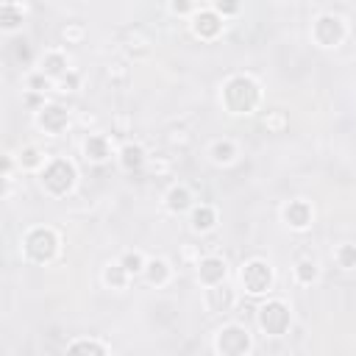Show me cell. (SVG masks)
I'll use <instances>...</instances> for the list:
<instances>
[{"mask_svg": "<svg viewBox=\"0 0 356 356\" xmlns=\"http://www.w3.org/2000/svg\"><path fill=\"white\" fill-rule=\"evenodd\" d=\"M117 161H120L122 170L134 172V170H142V167L147 164V153H145V147H142L139 142H125V145L117 150Z\"/></svg>", "mask_w": 356, "mask_h": 356, "instance_id": "obj_16", "label": "cell"}, {"mask_svg": "<svg viewBox=\"0 0 356 356\" xmlns=\"http://www.w3.org/2000/svg\"><path fill=\"white\" fill-rule=\"evenodd\" d=\"M281 220H284L292 231H306V228L312 225V220H314V209H312L309 200L295 197V200H289V203L281 206Z\"/></svg>", "mask_w": 356, "mask_h": 356, "instance_id": "obj_10", "label": "cell"}, {"mask_svg": "<svg viewBox=\"0 0 356 356\" xmlns=\"http://www.w3.org/2000/svg\"><path fill=\"white\" fill-rule=\"evenodd\" d=\"M167 8H170V14H175V17H192V14H195V3H192V0H170Z\"/></svg>", "mask_w": 356, "mask_h": 356, "instance_id": "obj_29", "label": "cell"}, {"mask_svg": "<svg viewBox=\"0 0 356 356\" xmlns=\"http://www.w3.org/2000/svg\"><path fill=\"white\" fill-rule=\"evenodd\" d=\"M78 181V167L75 161L64 159V156H53L47 159V164L39 170V186L50 195V197H64L72 192Z\"/></svg>", "mask_w": 356, "mask_h": 356, "instance_id": "obj_2", "label": "cell"}, {"mask_svg": "<svg viewBox=\"0 0 356 356\" xmlns=\"http://www.w3.org/2000/svg\"><path fill=\"white\" fill-rule=\"evenodd\" d=\"M17 161H19V170H28V172H39L44 164H47V156L36 147V145H25L22 150H19V156H17Z\"/></svg>", "mask_w": 356, "mask_h": 356, "instance_id": "obj_21", "label": "cell"}, {"mask_svg": "<svg viewBox=\"0 0 356 356\" xmlns=\"http://www.w3.org/2000/svg\"><path fill=\"white\" fill-rule=\"evenodd\" d=\"M61 250V236L50 225H33L22 236V256L33 264H50Z\"/></svg>", "mask_w": 356, "mask_h": 356, "instance_id": "obj_3", "label": "cell"}, {"mask_svg": "<svg viewBox=\"0 0 356 356\" xmlns=\"http://www.w3.org/2000/svg\"><path fill=\"white\" fill-rule=\"evenodd\" d=\"M128 281H131V273H128L120 261H111V264L103 267V284H106V286H111V289H125Z\"/></svg>", "mask_w": 356, "mask_h": 356, "instance_id": "obj_23", "label": "cell"}, {"mask_svg": "<svg viewBox=\"0 0 356 356\" xmlns=\"http://www.w3.org/2000/svg\"><path fill=\"white\" fill-rule=\"evenodd\" d=\"M61 36H64L67 42H81V39H83V25H67V28L61 31Z\"/></svg>", "mask_w": 356, "mask_h": 356, "instance_id": "obj_33", "label": "cell"}, {"mask_svg": "<svg viewBox=\"0 0 356 356\" xmlns=\"http://www.w3.org/2000/svg\"><path fill=\"white\" fill-rule=\"evenodd\" d=\"M56 89H58V92H75V89H78V75L70 70L64 78L56 81Z\"/></svg>", "mask_w": 356, "mask_h": 356, "instance_id": "obj_31", "label": "cell"}, {"mask_svg": "<svg viewBox=\"0 0 356 356\" xmlns=\"http://www.w3.org/2000/svg\"><path fill=\"white\" fill-rule=\"evenodd\" d=\"M36 125H39L44 134L58 136V134H64L67 125H70V111H67L64 106H58V103H44V106L36 108Z\"/></svg>", "mask_w": 356, "mask_h": 356, "instance_id": "obj_9", "label": "cell"}, {"mask_svg": "<svg viewBox=\"0 0 356 356\" xmlns=\"http://www.w3.org/2000/svg\"><path fill=\"white\" fill-rule=\"evenodd\" d=\"M39 70L44 75H50L53 81H58V78H64L70 72V58H67L64 50H47L42 56V61H39Z\"/></svg>", "mask_w": 356, "mask_h": 356, "instance_id": "obj_17", "label": "cell"}, {"mask_svg": "<svg viewBox=\"0 0 356 356\" xmlns=\"http://www.w3.org/2000/svg\"><path fill=\"white\" fill-rule=\"evenodd\" d=\"M334 261H337V267H342V270H356V245H350V242L339 245V248L334 250Z\"/></svg>", "mask_w": 356, "mask_h": 356, "instance_id": "obj_26", "label": "cell"}, {"mask_svg": "<svg viewBox=\"0 0 356 356\" xmlns=\"http://www.w3.org/2000/svg\"><path fill=\"white\" fill-rule=\"evenodd\" d=\"M209 156H211L214 164L225 167V164H234L236 161L239 150H236V142L234 139H214L211 147H209Z\"/></svg>", "mask_w": 356, "mask_h": 356, "instance_id": "obj_20", "label": "cell"}, {"mask_svg": "<svg viewBox=\"0 0 356 356\" xmlns=\"http://www.w3.org/2000/svg\"><path fill=\"white\" fill-rule=\"evenodd\" d=\"M214 350L220 356H245L253 350V339H250V331L239 323H228L222 328H217L214 334Z\"/></svg>", "mask_w": 356, "mask_h": 356, "instance_id": "obj_6", "label": "cell"}, {"mask_svg": "<svg viewBox=\"0 0 356 356\" xmlns=\"http://www.w3.org/2000/svg\"><path fill=\"white\" fill-rule=\"evenodd\" d=\"M211 8H214L222 19H231V17H236V14H239L242 0H214V3H211Z\"/></svg>", "mask_w": 356, "mask_h": 356, "instance_id": "obj_28", "label": "cell"}, {"mask_svg": "<svg viewBox=\"0 0 356 356\" xmlns=\"http://www.w3.org/2000/svg\"><path fill=\"white\" fill-rule=\"evenodd\" d=\"M22 6H17L14 0H6L3 3V8H0V28L6 31V33H14L19 25H22Z\"/></svg>", "mask_w": 356, "mask_h": 356, "instance_id": "obj_22", "label": "cell"}, {"mask_svg": "<svg viewBox=\"0 0 356 356\" xmlns=\"http://www.w3.org/2000/svg\"><path fill=\"white\" fill-rule=\"evenodd\" d=\"M14 58L17 61H31V44H28V39H14Z\"/></svg>", "mask_w": 356, "mask_h": 356, "instance_id": "obj_30", "label": "cell"}, {"mask_svg": "<svg viewBox=\"0 0 356 356\" xmlns=\"http://www.w3.org/2000/svg\"><path fill=\"white\" fill-rule=\"evenodd\" d=\"M222 25H225V19L211 6L209 8H195V14L189 17V31L200 42H214L222 33Z\"/></svg>", "mask_w": 356, "mask_h": 356, "instance_id": "obj_8", "label": "cell"}, {"mask_svg": "<svg viewBox=\"0 0 356 356\" xmlns=\"http://www.w3.org/2000/svg\"><path fill=\"white\" fill-rule=\"evenodd\" d=\"M142 275H145V281H147L150 286H164V284L172 278V267H170L167 259H147Z\"/></svg>", "mask_w": 356, "mask_h": 356, "instance_id": "obj_18", "label": "cell"}, {"mask_svg": "<svg viewBox=\"0 0 356 356\" xmlns=\"http://www.w3.org/2000/svg\"><path fill=\"white\" fill-rule=\"evenodd\" d=\"M256 320H259V328L267 334V337H284L292 325V312L284 300L278 298H270L259 306L256 312Z\"/></svg>", "mask_w": 356, "mask_h": 356, "instance_id": "obj_5", "label": "cell"}, {"mask_svg": "<svg viewBox=\"0 0 356 356\" xmlns=\"http://www.w3.org/2000/svg\"><path fill=\"white\" fill-rule=\"evenodd\" d=\"M273 281H275V273H273L270 261H264V259H248L239 267V284L253 298L267 295L273 289Z\"/></svg>", "mask_w": 356, "mask_h": 356, "instance_id": "obj_4", "label": "cell"}, {"mask_svg": "<svg viewBox=\"0 0 356 356\" xmlns=\"http://www.w3.org/2000/svg\"><path fill=\"white\" fill-rule=\"evenodd\" d=\"M203 303H206V309H209L211 314H225V312H231V309L236 306V295H234V289H231L225 281H220V284L206 286Z\"/></svg>", "mask_w": 356, "mask_h": 356, "instance_id": "obj_11", "label": "cell"}, {"mask_svg": "<svg viewBox=\"0 0 356 356\" xmlns=\"http://www.w3.org/2000/svg\"><path fill=\"white\" fill-rule=\"evenodd\" d=\"M264 128H273V131H284V125H286V120H284V114H278V111H270V114H264Z\"/></svg>", "mask_w": 356, "mask_h": 356, "instance_id": "obj_32", "label": "cell"}, {"mask_svg": "<svg viewBox=\"0 0 356 356\" xmlns=\"http://www.w3.org/2000/svg\"><path fill=\"white\" fill-rule=\"evenodd\" d=\"M120 264H122L131 275H142V270H145L147 259H145V253H142V250H125V253L120 256Z\"/></svg>", "mask_w": 356, "mask_h": 356, "instance_id": "obj_25", "label": "cell"}, {"mask_svg": "<svg viewBox=\"0 0 356 356\" xmlns=\"http://www.w3.org/2000/svg\"><path fill=\"white\" fill-rule=\"evenodd\" d=\"M28 89H31V92H36V95H44V92L56 89V81H53L50 75H44L42 70H36L33 75H28Z\"/></svg>", "mask_w": 356, "mask_h": 356, "instance_id": "obj_27", "label": "cell"}, {"mask_svg": "<svg viewBox=\"0 0 356 356\" xmlns=\"http://www.w3.org/2000/svg\"><path fill=\"white\" fill-rule=\"evenodd\" d=\"M217 209L214 206H209V203H195L192 209H189V225H192V231H197V234H209V231H214L217 228Z\"/></svg>", "mask_w": 356, "mask_h": 356, "instance_id": "obj_15", "label": "cell"}, {"mask_svg": "<svg viewBox=\"0 0 356 356\" xmlns=\"http://www.w3.org/2000/svg\"><path fill=\"white\" fill-rule=\"evenodd\" d=\"M67 353H95V356H106V353H108V345L100 342V339H92V337H81V339L67 342Z\"/></svg>", "mask_w": 356, "mask_h": 356, "instance_id": "obj_24", "label": "cell"}, {"mask_svg": "<svg viewBox=\"0 0 356 356\" xmlns=\"http://www.w3.org/2000/svg\"><path fill=\"white\" fill-rule=\"evenodd\" d=\"M195 206V195H192V189L186 186V184H172L170 189H167V195H164V209L170 211V214H184V211H189Z\"/></svg>", "mask_w": 356, "mask_h": 356, "instance_id": "obj_14", "label": "cell"}, {"mask_svg": "<svg viewBox=\"0 0 356 356\" xmlns=\"http://www.w3.org/2000/svg\"><path fill=\"white\" fill-rule=\"evenodd\" d=\"M348 36V25L339 14H320L312 22V39L320 47H339Z\"/></svg>", "mask_w": 356, "mask_h": 356, "instance_id": "obj_7", "label": "cell"}, {"mask_svg": "<svg viewBox=\"0 0 356 356\" xmlns=\"http://www.w3.org/2000/svg\"><path fill=\"white\" fill-rule=\"evenodd\" d=\"M292 278H295V284H300V286H312V284L320 278V264H317L312 256H303V259L295 261Z\"/></svg>", "mask_w": 356, "mask_h": 356, "instance_id": "obj_19", "label": "cell"}, {"mask_svg": "<svg viewBox=\"0 0 356 356\" xmlns=\"http://www.w3.org/2000/svg\"><path fill=\"white\" fill-rule=\"evenodd\" d=\"M81 150H83L86 161H92V164H106V161L111 159V139H108L106 134H89V136L83 139Z\"/></svg>", "mask_w": 356, "mask_h": 356, "instance_id": "obj_13", "label": "cell"}, {"mask_svg": "<svg viewBox=\"0 0 356 356\" xmlns=\"http://www.w3.org/2000/svg\"><path fill=\"white\" fill-rule=\"evenodd\" d=\"M220 103L231 117H248L261 106V86L248 72L228 75L220 89Z\"/></svg>", "mask_w": 356, "mask_h": 356, "instance_id": "obj_1", "label": "cell"}, {"mask_svg": "<svg viewBox=\"0 0 356 356\" xmlns=\"http://www.w3.org/2000/svg\"><path fill=\"white\" fill-rule=\"evenodd\" d=\"M195 267H197V281H200L203 286L220 284V281H225V275H228V261H225L222 256H214V253L197 259Z\"/></svg>", "mask_w": 356, "mask_h": 356, "instance_id": "obj_12", "label": "cell"}]
</instances>
